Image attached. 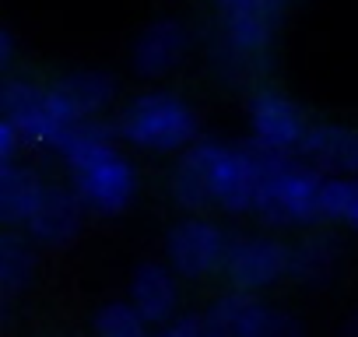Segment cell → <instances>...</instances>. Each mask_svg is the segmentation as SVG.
Returning a JSON list of instances; mask_svg holds the SVG:
<instances>
[{
    "label": "cell",
    "instance_id": "cell-1",
    "mask_svg": "<svg viewBox=\"0 0 358 337\" xmlns=\"http://www.w3.org/2000/svg\"><path fill=\"white\" fill-rule=\"evenodd\" d=\"M264 173V151L250 144L197 141L172 168V197L187 215L225 211L250 215Z\"/></svg>",
    "mask_w": 358,
    "mask_h": 337
},
{
    "label": "cell",
    "instance_id": "cell-2",
    "mask_svg": "<svg viewBox=\"0 0 358 337\" xmlns=\"http://www.w3.org/2000/svg\"><path fill=\"white\" fill-rule=\"evenodd\" d=\"M116 127L88 120L67 130L60 155L71 168V187L95 215H120L137 197V173L116 148Z\"/></svg>",
    "mask_w": 358,
    "mask_h": 337
},
{
    "label": "cell",
    "instance_id": "cell-3",
    "mask_svg": "<svg viewBox=\"0 0 358 337\" xmlns=\"http://www.w3.org/2000/svg\"><path fill=\"white\" fill-rule=\"evenodd\" d=\"M323 183L316 168L299 155H267L257 187L253 215L271 229H306L323 222Z\"/></svg>",
    "mask_w": 358,
    "mask_h": 337
},
{
    "label": "cell",
    "instance_id": "cell-4",
    "mask_svg": "<svg viewBox=\"0 0 358 337\" xmlns=\"http://www.w3.org/2000/svg\"><path fill=\"white\" fill-rule=\"evenodd\" d=\"M116 134L141 151L183 155L190 144H197V113L172 92H144L123 106L116 116Z\"/></svg>",
    "mask_w": 358,
    "mask_h": 337
},
{
    "label": "cell",
    "instance_id": "cell-5",
    "mask_svg": "<svg viewBox=\"0 0 358 337\" xmlns=\"http://www.w3.org/2000/svg\"><path fill=\"white\" fill-rule=\"evenodd\" d=\"M0 120H8L22 137L25 148H57L64 144L71 123H64L60 109L53 106L50 85H36L25 78H8L0 85Z\"/></svg>",
    "mask_w": 358,
    "mask_h": 337
},
{
    "label": "cell",
    "instance_id": "cell-6",
    "mask_svg": "<svg viewBox=\"0 0 358 337\" xmlns=\"http://www.w3.org/2000/svg\"><path fill=\"white\" fill-rule=\"evenodd\" d=\"M229 243H232V236H225L222 225H215L204 215H187L165 236V264L179 278L197 281L215 271H225Z\"/></svg>",
    "mask_w": 358,
    "mask_h": 337
},
{
    "label": "cell",
    "instance_id": "cell-7",
    "mask_svg": "<svg viewBox=\"0 0 358 337\" xmlns=\"http://www.w3.org/2000/svg\"><path fill=\"white\" fill-rule=\"evenodd\" d=\"M288 264H292V246L285 239L267 232H246L232 236L229 243L225 278L232 281V288L260 295L281 278H288Z\"/></svg>",
    "mask_w": 358,
    "mask_h": 337
},
{
    "label": "cell",
    "instance_id": "cell-8",
    "mask_svg": "<svg viewBox=\"0 0 358 337\" xmlns=\"http://www.w3.org/2000/svg\"><path fill=\"white\" fill-rule=\"evenodd\" d=\"M309 127L313 123L306 120L302 106L292 102L285 92L260 88L250 99V134L253 144L267 155H299Z\"/></svg>",
    "mask_w": 358,
    "mask_h": 337
},
{
    "label": "cell",
    "instance_id": "cell-9",
    "mask_svg": "<svg viewBox=\"0 0 358 337\" xmlns=\"http://www.w3.org/2000/svg\"><path fill=\"white\" fill-rule=\"evenodd\" d=\"M285 15V0H218V29L225 50L239 60L260 57Z\"/></svg>",
    "mask_w": 358,
    "mask_h": 337
},
{
    "label": "cell",
    "instance_id": "cell-10",
    "mask_svg": "<svg viewBox=\"0 0 358 337\" xmlns=\"http://www.w3.org/2000/svg\"><path fill=\"white\" fill-rule=\"evenodd\" d=\"M53 106L60 109L64 123L78 127L88 120H99L102 109H109V102L116 99V78L95 67H81V71H67L50 85Z\"/></svg>",
    "mask_w": 358,
    "mask_h": 337
},
{
    "label": "cell",
    "instance_id": "cell-11",
    "mask_svg": "<svg viewBox=\"0 0 358 337\" xmlns=\"http://www.w3.org/2000/svg\"><path fill=\"white\" fill-rule=\"evenodd\" d=\"M299 158H306L327 180H355L358 176V127L348 123H313Z\"/></svg>",
    "mask_w": 358,
    "mask_h": 337
},
{
    "label": "cell",
    "instance_id": "cell-12",
    "mask_svg": "<svg viewBox=\"0 0 358 337\" xmlns=\"http://www.w3.org/2000/svg\"><path fill=\"white\" fill-rule=\"evenodd\" d=\"M190 50V32L183 22L176 18H155L151 25H144L134 39L130 50V64L141 78H165L169 71H176L183 64Z\"/></svg>",
    "mask_w": 358,
    "mask_h": 337
},
{
    "label": "cell",
    "instance_id": "cell-13",
    "mask_svg": "<svg viewBox=\"0 0 358 337\" xmlns=\"http://www.w3.org/2000/svg\"><path fill=\"white\" fill-rule=\"evenodd\" d=\"M85 201L78 197L74 187H53L46 190L43 204L36 208V215L29 218L25 232L36 246H67L78 239L81 225H85Z\"/></svg>",
    "mask_w": 358,
    "mask_h": 337
},
{
    "label": "cell",
    "instance_id": "cell-14",
    "mask_svg": "<svg viewBox=\"0 0 358 337\" xmlns=\"http://www.w3.org/2000/svg\"><path fill=\"white\" fill-rule=\"evenodd\" d=\"M127 299L158 330V327H165L179 316V274L169 264H141L130 278Z\"/></svg>",
    "mask_w": 358,
    "mask_h": 337
},
{
    "label": "cell",
    "instance_id": "cell-15",
    "mask_svg": "<svg viewBox=\"0 0 358 337\" xmlns=\"http://www.w3.org/2000/svg\"><path fill=\"white\" fill-rule=\"evenodd\" d=\"M344 260V246L330 232H306L299 243H292V264L288 278L299 288H327Z\"/></svg>",
    "mask_w": 358,
    "mask_h": 337
},
{
    "label": "cell",
    "instance_id": "cell-16",
    "mask_svg": "<svg viewBox=\"0 0 358 337\" xmlns=\"http://www.w3.org/2000/svg\"><path fill=\"white\" fill-rule=\"evenodd\" d=\"M267 306H271V302H264L260 295L232 288V292L218 295V299L201 313V320H204V337H257Z\"/></svg>",
    "mask_w": 358,
    "mask_h": 337
},
{
    "label": "cell",
    "instance_id": "cell-17",
    "mask_svg": "<svg viewBox=\"0 0 358 337\" xmlns=\"http://www.w3.org/2000/svg\"><path fill=\"white\" fill-rule=\"evenodd\" d=\"M50 183H43V176L29 165H4L0 168V222L11 229H25L29 218L36 215V208L43 204Z\"/></svg>",
    "mask_w": 358,
    "mask_h": 337
},
{
    "label": "cell",
    "instance_id": "cell-18",
    "mask_svg": "<svg viewBox=\"0 0 358 337\" xmlns=\"http://www.w3.org/2000/svg\"><path fill=\"white\" fill-rule=\"evenodd\" d=\"M39 253L29 232H4L0 236V302L11 306L36 278Z\"/></svg>",
    "mask_w": 358,
    "mask_h": 337
},
{
    "label": "cell",
    "instance_id": "cell-19",
    "mask_svg": "<svg viewBox=\"0 0 358 337\" xmlns=\"http://www.w3.org/2000/svg\"><path fill=\"white\" fill-rule=\"evenodd\" d=\"M95 337H155V327L130 299H113L95 313Z\"/></svg>",
    "mask_w": 358,
    "mask_h": 337
},
{
    "label": "cell",
    "instance_id": "cell-20",
    "mask_svg": "<svg viewBox=\"0 0 358 337\" xmlns=\"http://www.w3.org/2000/svg\"><path fill=\"white\" fill-rule=\"evenodd\" d=\"M323 222H341L358 232V176L323 183Z\"/></svg>",
    "mask_w": 358,
    "mask_h": 337
},
{
    "label": "cell",
    "instance_id": "cell-21",
    "mask_svg": "<svg viewBox=\"0 0 358 337\" xmlns=\"http://www.w3.org/2000/svg\"><path fill=\"white\" fill-rule=\"evenodd\" d=\"M257 337H306V327H302V320L295 313L278 309V306H267Z\"/></svg>",
    "mask_w": 358,
    "mask_h": 337
},
{
    "label": "cell",
    "instance_id": "cell-22",
    "mask_svg": "<svg viewBox=\"0 0 358 337\" xmlns=\"http://www.w3.org/2000/svg\"><path fill=\"white\" fill-rule=\"evenodd\" d=\"M22 148H25V137H22L8 120H0V168H4V165H15Z\"/></svg>",
    "mask_w": 358,
    "mask_h": 337
},
{
    "label": "cell",
    "instance_id": "cell-23",
    "mask_svg": "<svg viewBox=\"0 0 358 337\" xmlns=\"http://www.w3.org/2000/svg\"><path fill=\"white\" fill-rule=\"evenodd\" d=\"M155 337H204V320L201 316H176L172 323L158 327Z\"/></svg>",
    "mask_w": 358,
    "mask_h": 337
},
{
    "label": "cell",
    "instance_id": "cell-24",
    "mask_svg": "<svg viewBox=\"0 0 358 337\" xmlns=\"http://www.w3.org/2000/svg\"><path fill=\"white\" fill-rule=\"evenodd\" d=\"M11 60H15V36H11V29H0V67H11Z\"/></svg>",
    "mask_w": 358,
    "mask_h": 337
},
{
    "label": "cell",
    "instance_id": "cell-25",
    "mask_svg": "<svg viewBox=\"0 0 358 337\" xmlns=\"http://www.w3.org/2000/svg\"><path fill=\"white\" fill-rule=\"evenodd\" d=\"M341 337H358V309L344 320V327H341Z\"/></svg>",
    "mask_w": 358,
    "mask_h": 337
}]
</instances>
